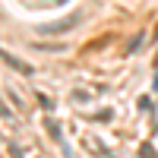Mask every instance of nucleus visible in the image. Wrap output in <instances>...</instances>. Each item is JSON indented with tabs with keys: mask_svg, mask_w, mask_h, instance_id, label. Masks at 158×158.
I'll use <instances>...</instances> for the list:
<instances>
[{
	"mask_svg": "<svg viewBox=\"0 0 158 158\" xmlns=\"http://www.w3.org/2000/svg\"><path fill=\"white\" fill-rule=\"evenodd\" d=\"M0 114H3V117H10V111H6V104H3V101H0Z\"/></svg>",
	"mask_w": 158,
	"mask_h": 158,
	"instance_id": "nucleus-3",
	"label": "nucleus"
},
{
	"mask_svg": "<svg viewBox=\"0 0 158 158\" xmlns=\"http://www.w3.org/2000/svg\"><path fill=\"white\" fill-rule=\"evenodd\" d=\"M0 60H6L10 67H16L19 73H32V67H29V63H22V60H16L13 54H6V51H0Z\"/></svg>",
	"mask_w": 158,
	"mask_h": 158,
	"instance_id": "nucleus-2",
	"label": "nucleus"
},
{
	"mask_svg": "<svg viewBox=\"0 0 158 158\" xmlns=\"http://www.w3.org/2000/svg\"><path fill=\"white\" fill-rule=\"evenodd\" d=\"M79 16H67V19H60V22H51V25H38V32L41 35H60V32H70L73 25H76Z\"/></svg>",
	"mask_w": 158,
	"mask_h": 158,
	"instance_id": "nucleus-1",
	"label": "nucleus"
}]
</instances>
